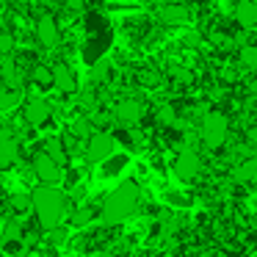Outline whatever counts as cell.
I'll return each instance as SVG.
<instances>
[{
	"label": "cell",
	"instance_id": "obj_19",
	"mask_svg": "<svg viewBox=\"0 0 257 257\" xmlns=\"http://www.w3.org/2000/svg\"><path fill=\"white\" fill-rule=\"evenodd\" d=\"M238 64L243 72H257V45H246L238 53Z\"/></svg>",
	"mask_w": 257,
	"mask_h": 257
},
{
	"label": "cell",
	"instance_id": "obj_16",
	"mask_svg": "<svg viewBox=\"0 0 257 257\" xmlns=\"http://www.w3.org/2000/svg\"><path fill=\"white\" fill-rule=\"evenodd\" d=\"M23 102V89L17 86H6V89H0V111H14V108Z\"/></svg>",
	"mask_w": 257,
	"mask_h": 257
},
{
	"label": "cell",
	"instance_id": "obj_20",
	"mask_svg": "<svg viewBox=\"0 0 257 257\" xmlns=\"http://www.w3.org/2000/svg\"><path fill=\"white\" fill-rule=\"evenodd\" d=\"M9 205H12V210L17 216H23V213H28L34 207V194H14L9 196Z\"/></svg>",
	"mask_w": 257,
	"mask_h": 257
},
{
	"label": "cell",
	"instance_id": "obj_22",
	"mask_svg": "<svg viewBox=\"0 0 257 257\" xmlns=\"http://www.w3.org/2000/svg\"><path fill=\"white\" fill-rule=\"evenodd\" d=\"M161 75L158 72H152V69H144V72H139V83L141 86H147V89H158L161 86Z\"/></svg>",
	"mask_w": 257,
	"mask_h": 257
},
{
	"label": "cell",
	"instance_id": "obj_29",
	"mask_svg": "<svg viewBox=\"0 0 257 257\" xmlns=\"http://www.w3.org/2000/svg\"><path fill=\"white\" fill-rule=\"evenodd\" d=\"M83 6H86V0H67V12H72V14H80Z\"/></svg>",
	"mask_w": 257,
	"mask_h": 257
},
{
	"label": "cell",
	"instance_id": "obj_21",
	"mask_svg": "<svg viewBox=\"0 0 257 257\" xmlns=\"http://www.w3.org/2000/svg\"><path fill=\"white\" fill-rule=\"evenodd\" d=\"M155 119H158V122L163 124V127H172V124L177 122L180 116H177V108H174L172 102H163V105H161V108H158V111H155Z\"/></svg>",
	"mask_w": 257,
	"mask_h": 257
},
{
	"label": "cell",
	"instance_id": "obj_18",
	"mask_svg": "<svg viewBox=\"0 0 257 257\" xmlns=\"http://www.w3.org/2000/svg\"><path fill=\"white\" fill-rule=\"evenodd\" d=\"M45 152L56 158L61 166L67 163V158H69V150H67V141H64V139H47L45 141Z\"/></svg>",
	"mask_w": 257,
	"mask_h": 257
},
{
	"label": "cell",
	"instance_id": "obj_1",
	"mask_svg": "<svg viewBox=\"0 0 257 257\" xmlns=\"http://www.w3.org/2000/svg\"><path fill=\"white\" fill-rule=\"evenodd\" d=\"M139 199H141V191L136 183H122L119 188H113L111 194L105 196V202H102V210H100L102 224H105V227L122 224L124 218H130L139 210Z\"/></svg>",
	"mask_w": 257,
	"mask_h": 257
},
{
	"label": "cell",
	"instance_id": "obj_31",
	"mask_svg": "<svg viewBox=\"0 0 257 257\" xmlns=\"http://www.w3.org/2000/svg\"><path fill=\"white\" fill-rule=\"evenodd\" d=\"M94 257H116V254H111V251H97Z\"/></svg>",
	"mask_w": 257,
	"mask_h": 257
},
{
	"label": "cell",
	"instance_id": "obj_8",
	"mask_svg": "<svg viewBox=\"0 0 257 257\" xmlns=\"http://www.w3.org/2000/svg\"><path fill=\"white\" fill-rule=\"evenodd\" d=\"M36 42H39L45 50L58 47V42H61V31H58V20L53 17V14H42V17L36 20Z\"/></svg>",
	"mask_w": 257,
	"mask_h": 257
},
{
	"label": "cell",
	"instance_id": "obj_6",
	"mask_svg": "<svg viewBox=\"0 0 257 257\" xmlns=\"http://www.w3.org/2000/svg\"><path fill=\"white\" fill-rule=\"evenodd\" d=\"M202 172V158L199 152L194 150V147H185V150H180V155L174 158V174H177V180H183V183H191V180H196Z\"/></svg>",
	"mask_w": 257,
	"mask_h": 257
},
{
	"label": "cell",
	"instance_id": "obj_12",
	"mask_svg": "<svg viewBox=\"0 0 257 257\" xmlns=\"http://www.w3.org/2000/svg\"><path fill=\"white\" fill-rule=\"evenodd\" d=\"M235 14V23L240 25V28H257V0H240L238 6L232 9Z\"/></svg>",
	"mask_w": 257,
	"mask_h": 257
},
{
	"label": "cell",
	"instance_id": "obj_32",
	"mask_svg": "<svg viewBox=\"0 0 257 257\" xmlns=\"http://www.w3.org/2000/svg\"><path fill=\"white\" fill-rule=\"evenodd\" d=\"M20 3H25V6H31V3H39V0H20Z\"/></svg>",
	"mask_w": 257,
	"mask_h": 257
},
{
	"label": "cell",
	"instance_id": "obj_3",
	"mask_svg": "<svg viewBox=\"0 0 257 257\" xmlns=\"http://www.w3.org/2000/svg\"><path fill=\"white\" fill-rule=\"evenodd\" d=\"M227 136H229V119L224 116L221 111H207L205 116H202L199 139H202V144H205L207 150H218V147H224Z\"/></svg>",
	"mask_w": 257,
	"mask_h": 257
},
{
	"label": "cell",
	"instance_id": "obj_2",
	"mask_svg": "<svg viewBox=\"0 0 257 257\" xmlns=\"http://www.w3.org/2000/svg\"><path fill=\"white\" fill-rule=\"evenodd\" d=\"M34 213H36V221L45 232H50L53 227L64 221L67 216V194L56 185H42V188L34 191Z\"/></svg>",
	"mask_w": 257,
	"mask_h": 257
},
{
	"label": "cell",
	"instance_id": "obj_27",
	"mask_svg": "<svg viewBox=\"0 0 257 257\" xmlns=\"http://www.w3.org/2000/svg\"><path fill=\"white\" fill-rule=\"evenodd\" d=\"M166 202H169V205H174V207H185V205H188V196H183V194H166Z\"/></svg>",
	"mask_w": 257,
	"mask_h": 257
},
{
	"label": "cell",
	"instance_id": "obj_4",
	"mask_svg": "<svg viewBox=\"0 0 257 257\" xmlns=\"http://www.w3.org/2000/svg\"><path fill=\"white\" fill-rule=\"evenodd\" d=\"M113 150H116V139H113L111 133H105V130H94V133L86 139V161L94 163V166H100L102 161H108V158L113 155Z\"/></svg>",
	"mask_w": 257,
	"mask_h": 257
},
{
	"label": "cell",
	"instance_id": "obj_14",
	"mask_svg": "<svg viewBox=\"0 0 257 257\" xmlns=\"http://www.w3.org/2000/svg\"><path fill=\"white\" fill-rule=\"evenodd\" d=\"M127 163H130V158L124 155V152H119V155L113 152L108 161L100 163V174H102V177H116L119 172H124V169H127Z\"/></svg>",
	"mask_w": 257,
	"mask_h": 257
},
{
	"label": "cell",
	"instance_id": "obj_28",
	"mask_svg": "<svg viewBox=\"0 0 257 257\" xmlns=\"http://www.w3.org/2000/svg\"><path fill=\"white\" fill-rule=\"evenodd\" d=\"M78 102H80V105L86 108V111H94V108H97V100H94V97L89 94V91H83V94H80V100H78Z\"/></svg>",
	"mask_w": 257,
	"mask_h": 257
},
{
	"label": "cell",
	"instance_id": "obj_17",
	"mask_svg": "<svg viewBox=\"0 0 257 257\" xmlns=\"http://www.w3.org/2000/svg\"><path fill=\"white\" fill-rule=\"evenodd\" d=\"M232 177L238 180V183H254L257 180V161L254 158H246L243 163H238V166L232 169Z\"/></svg>",
	"mask_w": 257,
	"mask_h": 257
},
{
	"label": "cell",
	"instance_id": "obj_11",
	"mask_svg": "<svg viewBox=\"0 0 257 257\" xmlns=\"http://www.w3.org/2000/svg\"><path fill=\"white\" fill-rule=\"evenodd\" d=\"M50 113H53V108L45 97H28V102H25V122L31 127H42L50 119Z\"/></svg>",
	"mask_w": 257,
	"mask_h": 257
},
{
	"label": "cell",
	"instance_id": "obj_13",
	"mask_svg": "<svg viewBox=\"0 0 257 257\" xmlns=\"http://www.w3.org/2000/svg\"><path fill=\"white\" fill-rule=\"evenodd\" d=\"M191 20V12L180 3H169V6L161 9V23L163 25H185Z\"/></svg>",
	"mask_w": 257,
	"mask_h": 257
},
{
	"label": "cell",
	"instance_id": "obj_23",
	"mask_svg": "<svg viewBox=\"0 0 257 257\" xmlns=\"http://www.w3.org/2000/svg\"><path fill=\"white\" fill-rule=\"evenodd\" d=\"M67 238H69V232H67V227H53L50 232H47V240H50V246H64L67 243Z\"/></svg>",
	"mask_w": 257,
	"mask_h": 257
},
{
	"label": "cell",
	"instance_id": "obj_25",
	"mask_svg": "<svg viewBox=\"0 0 257 257\" xmlns=\"http://www.w3.org/2000/svg\"><path fill=\"white\" fill-rule=\"evenodd\" d=\"M14 50V36L9 31H0V56H9Z\"/></svg>",
	"mask_w": 257,
	"mask_h": 257
},
{
	"label": "cell",
	"instance_id": "obj_10",
	"mask_svg": "<svg viewBox=\"0 0 257 257\" xmlns=\"http://www.w3.org/2000/svg\"><path fill=\"white\" fill-rule=\"evenodd\" d=\"M20 158V139L14 130L9 127H0V169H9L14 166Z\"/></svg>",
	"mask_w": 257,
	"mask_h": 257
},
{
	"label": "cell",
	"instance_id": "obj_24",
	"mask_svg": "<svg viewBox=\"0 0 257 257\" xmlns=\"http://www.w3.org/2000/svg\"><path fill=\"white\" fill-rule=\"evenodd\" d=\"M91 216H94L91 207H80V210L72 213V224H75V227H86V224L91 221Z\"/></svg>",
	"mask_w": 257,
	"mask_h": 257
},
{
	"label": "cell",
	"instance_id": "obj_15",
	"mask_svg": "<svg viewBox=\"0 0 257 257\" xmlns=\"http://www.w3.org/2000/svg\"><path fill=\"white\" fill-rule=\"evenodd\" d=\"M28 78H31V83L39 86V89H53V67H47V64H36L28 72Z\"/></svg>",
	"mask_w": 257,
	"mask_h": 257
},
{
	"label": "cell",
	"instance_id": "obj_5",
	"mask_svg": "<svg viewBox=\"0 0 257 257\" xmlns=\"http://www.w3.org/2000/svg\"><path fill=\"white\" fill-rule=\"evenodd\" d=\"M111 119L119 124V127H136V124L144 119V102L136 100V97H124L113 105Z\"/></svg>",
	"mask_w": 257,
	"mask_h": 257
},
{
	"label": "cell",
	"instance_id": "obj_30",
	"mask_svg": "<svg viewBox=\"0 0 257 257\" xmlns=\"http://www.w3.org/2000/svg\"><path fill=\"white\" fill-rule=\"evenodd\" d=\"M249 91H251V94L257 97V78H254V80H251V83H249Z\"/></svg>",
	"mask_w": 257,
	"mask_h": 257
},
{
	"label": "cell",
	"instance_id": "obj_26",
	"mask_svg": "<svg viewBox=\"0 0 257 257\" xmlns=\"http://www.w3.org/2000/svg\"><path fill=\"white\" fill-rule=\"evenodd\" d=\"M108 67H111V61H108V58H102V61L94 67V80H105L108 78Z\"/></svg>",
	"mask_w": 257,
	"mask_h": 257
},
{
	"label": "cell",
	"instance_id": "obj_7",
	"mask_svg": "<svg viewBox=\"0 0 257 257\" xmlns=\"http://www.w3.org/2000/svg\"><path fill=\"white\" fill-rule=\"evenodd\" d=\"M34 174L42 180V183H47V185H56V183H61V177H64V166L56 161L53 155H47L45 150L42 152H36L34 155Z\"/></svg>",
	"mask_w": 257,
	"mask_h": 257
},
{
	"label": "cell",
	"instance_id": "obj_9",
	"mask_svg": "<svg viewBox=\"0 0 257 257\" xmlns=\"http://www.w3.org/2000/svg\"><path fill=\"white\" fill-rule=\"evenodd\" d=\"M53 89L58 94H75L78 91V75L72 72V67L64 61L53 64Z\"/></svg>",
	"mask_w": 257,
	"mask_h": 257
}]
</instances>
